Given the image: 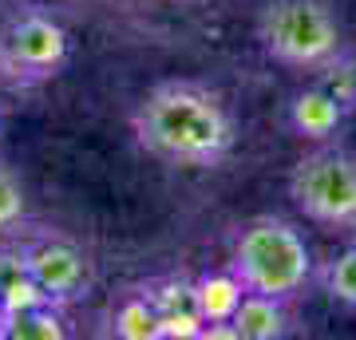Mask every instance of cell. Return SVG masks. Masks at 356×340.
I'll use <instances>...</instances> for the list:
<instances>
[{
	"label": "cell",
	"instance_id": "obj_12",
	"mask_svg": "<svg viewBox=\"0 0 356 340\" xmlns=\"http://www.w3.org/2000/svg\"><path fill=\"white\" fill-rule=\"evenodd\" d=\"M67 337V321H64V305H32L20 313H8L0 340H64Z\"/></svg>",
	"mask_w": 356,
	"mask_h": 340
},
{
	"label": "cell",
	"instance_id": "obj_7",
	"mask_svg": "<svg viewBox=\"0 0 356 340\" xmlns=\"http://www.w3.org/2000/svg\"><path fill=\"white\" fill-rule=\"evenodd\" d=\"M151 301L159 309V340H202L206 316L198 309L194 281L186 277H163L147 285Z\"/></svg>",
	"mask_w": 356,
	"mask_h": 340
},
{
	"label": "cell",
	"instance_id": "obj_4",
	"mask_svg": "<svg viewBox=\"0 0 356 340\" xmlns=\"http://www.w3.org/2000/svg\"><path fill=\"white\" fill-rule=\"evenodd\" d=\"M289 198L313 226L356 238V154L341 143H313L289 166Z\"/></svg>",
	"mask_w": 356,
	"mask_h": 340
},
{
	"label": "cell",
	"instance_id": "obj_8",
	"mask_svg": "<svg viewBox=\"0 0 356 340\" xmlns=\"http://www.w3.org/2000/svg\"><path fill=\"white\" fill-rule=\"evenodd\" d=\"M348 119H353V115L344 111L325 88H317L313 79H309L305 88L289 99V107H285L289 131L297 135V139H305V143H332L344 131Z\"/></svg>",
	"mask_w": 356,
	"mask_h": 340
},
{
	"label": "cell",
	"instance_id": "obj_15",
	"mask_svg": "<svg viewBox=\"0 0 356 340\" xmlns=\"http://www.w3.org/2000/svg\"><path fill=\"white\" fill-rule=\"evenodd\" d=\"M28 214V198H24V182L13 170V163L0 154V238L13 234Z\"/></svg>",
	"mask_w": 356,
	"mask_h": 340
},
{
	"label": "cell",
	"instance_id": "obj_13",
	"mask_svg": "<svg viewBox=\"0 0 356 340\" xmlns=\"http://www.w3.org/2000/svg\"><path fill=\"white\" fill-rule=\"evenodd\" d=\"M321 285L329 293L332 305H341V309H353L356 313V241L353 245H344L341 253H332L325 269H321Z\"/></svg>",
	"mask_w": 356,
	"mask_h": 340
},
{
	"label": "cell",
	"instance_id": "obj_17",
	"mask_svg": "<svg viewBox=\"0 0 356 340\" xmlns=\"http://www.w3.org/2000/svg\"><path fill=\"white\" fill-rule=\"evenodd\" d=\"M4 321H8V313H4V301H0V332H4Z\"/></svg>",
	"mask_w": 356,
	"mask_h": 340
},
{
	"label": "cell",
	"instance_id": "obj_2",
	"mask_svg": "<svg viewBox=\"0 0 356 340\" xmlns=\"http://www.w3.org/2000/svg\"><path fill=\"white\" fill-rule=\"evenodd\" d=\"M226 269L245 285V293L297 301L313 281V250L293 222L277 214H257L234 226Z\"/></svg>",
	"mask_w": 356,
	"mask_h": 340
},
{
	"label": "cell",
	"instance_id": "obj_18",
	"mask_svg": "<svg viewBox=\"0 0 356 340\" xmlns=\"http://www.w3.org/2000/svg\"><path fill=\"white\" fill-rule=\"evenodd\" d=\"M0 131H4V103H0Z\"/></svg>",
	"mask_w": 356,
	"mask_h": 340
},
{
	"label": "cell",
	"instance_id": "obj_16",
	"mask_svg": "<svg viewBox=\"0 0 356 340\" xmlns=\"http://www.w3.org/2000/svg\"><path fill=\"white\" fill-rule=\"evenodd\" d=\"M28 277L24 253H20V241L16 245H0V293H8L16 281Z\"/></svg>",
	"mask_w": 356,
	"mask_h": 340
},
{
	"label": "cell",
	"instance_id": "obj_10",
	"mask_svg": "<svg viewBox=\"0 0 356 340\" xmlns=\"http://www.w3.org/2000/svg\"><path fill=\"white\" fill-rule=\"evenodd\" d=\"M194 293H198V309H202L206 325H229L245 297V285L222 265V269L202 273V277L194 281Z\"/></svg>",
	"mask_w": 356,
	"mask_h": 340
},
{
	"label": "cell",
	"instance_id": "obj_14",
	"mask_svg": "<svg viewBox=\"0 0 356 340\" xmlns=\"http://www.w3.org/2000/svg\"><path fill=\"white\" fill-rule=\"evenodd\" d=\"M309 79H313L317 88L329 91V95L341 103L348 115H356V56L341 51L337 60H329L325 67H317V72H313Z\"/></svg>",
	"mask_w": 356,
	"mask_h": 340
},
{
	"label": "cell",
	"instance_id": "obj_6",
	"mask_svg": "<svg viewBox=\"0 0 356 340\" xmlns=\"http://www.w3.org/2000/svg\"><path fill=\"white\" fill-rule=\"evenodd\" d=\"M20 253H24V265L32 281L48 293L56 305H76L91 293V257L79 250L72 238L64 234H36V238L20 241Z\"/></svg>",
	"mask_w": 356,
	"mask_h": 340
},
{
	"label": "cell",
	"instance_id": "obj_3",
	"mask_svg": "<svg viewBox=\"0 0 356 340\" xmlns=\"http://www.w3.org/2000/svg\"><path fill=\"white\" fill-rule=\"evenodd\" d=\"M257 44L273 63L313 76L344 51V28L325 0H269L257 16Z\"/></svg>",
	"mask_w": 356,
	"mask_h": 340
},
{
	"label": "cell",
	"instance_id": "obj_11",
	"mask_svg": "<svg viewBox=\"0 0 356 340\" xmlns=\"http://www.w3.org/2000/svg\"><path fill=\"white\" fill-rule=\"evenodd\" d=\"M111 332L119 340H159V309L151 289H127L111 305Z\"/></svg>",
	"mask_w": 356,
	"mask_h": 340
},
{
	"label": "cell",
	"instance_id": "obj_1",
	"mask_svg": "<svg viewBox=\"0 0 356 340\" xmlns=\"http://www.w3.org/2000/svg\"><path fill=\"white\" fill-rule=\"evenodd\" d=\"M139 151L178 170H214L234 154L238 123L229 103L198 79H163L131 111Z\"/></svg>",
	"mask_w": 356,
	"mask_h": 340
},
{
	"label": "cell",
	"instance_id": "obj_5",
	"mask_svg": "<svg viewBox=\"0 0 356 340\" xmlns=\"http://www.w3.org/2000/svg\"><path fill=\"white\" fill-rule=\"evenodd\" d=\"M72 40L56 16L40 8H16L0 24V83L13 91H32L67 72Z\"/></svg>",
	"mask_w": 356,
	"mask_h": 340
},
{
	"label": "cell",
	"instance_id": "obj_9",
	"mask_svg": "<svg viewBox=\"0 0 356 340\" xmlns=\"http://www.w3.org/2000/svg\"><path fill=\"white\" fill-rule=\"evenodd\" d=\"M229 325L238 340H281L289 332V301L269 293H245Z\"/></svg>",
	"mask_w": 356,
	"mask_h": 340
}]
</instances>
